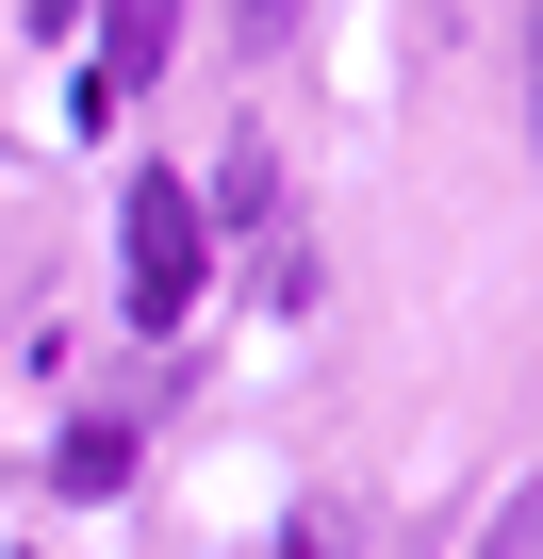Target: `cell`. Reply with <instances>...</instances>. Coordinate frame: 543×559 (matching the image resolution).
<instances>
[{
  "label": "cell",
  "instance_id": "3957f363",
  "mask_svg": "<svg viewBox=\"0 0 543 559\" xmlns=\"http://www.w3.org/2000/svg\"><path fill=\"white\" fill-rule=\"evenodd\" d=\"M231 17H247V34H263V50H281V34H297V0H231Z\"/></svg>",
  "mask_w": 543,
  "mask_h": 559
},
{
  "label": "cell",
  "instance_id": "7a4b0ae2",
  "mask_svg": "<svg viewBox=\"0 0 543 559\" xmlns=\"http://www.w3.org/2000/svg\"><path fill=\"white\" fill-rule=\"evenodd\" d=\"M165 50H181V0H99V67H83V99H67V116H99V132H116V116L149 99V67H165Z\"/></svg>",
  "mask_w": 543,
  "mask_h": 559
},
{
  "label": "cell",
  "instance_id": "6da1fadb",
  "mask_svg": "<svg viewBox=\"0 0 543 559\" xmlns=\"http://www.w3.org/2000/svg\"><path fill=\"white\" fill-rule=\"evenodd\" d=\"M198 263H214V214L149 165V181L116 198V297H132V330H181V313H198Z\"/></svg>",
  "mask_w": 543,
  "mask_h": 559
}]
</instances>
